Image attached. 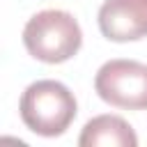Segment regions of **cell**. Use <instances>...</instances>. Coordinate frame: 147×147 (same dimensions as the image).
Masks as SVG:
<instances>
[{
  "mask_svg": "<svg viewBox=\"0 0 147 147\" xmlns=\"http://www.w3.org/2000/svg\"><path fill=\"white\" fill-rule=\"evenodd\" d=\"M18 113L32 133L55 138L71 126L78 113V103L74 92L60 80H37L21 94Z\"/></svg>",
  "mask_w": 147,
  "mask_h": 147,
  "instance_id": "cell-1",
  "label": "cell"
},
{
  "mask_svg": "<svg viewBox=\"0 0 147 147\" xmlns=\"http://www.w3.org/2000/svg\"><path fill=\"white\" fill-rule=\"evenodd\" d=\"M23 44L34 60L46 64H60L71 60L80 51L83 30L69 11L44 9L25 23Z\"/></svg>",
  "mask_w": 147,
  "mask_h": 147,
  "instance_id": "cell-2",
  "label": "cell"
},
{
  "mask_svg": "<svg viewBox=\"0 0 147 147\" xmlns=\"http://www.w3.org/2000/svg\"><path fill=\"white\" fill-rule=\"evenodd\" d=\"M101 101L124 110H147V64L138 60H108L94 76Z\"/></svg>",
  "mask_w": 147,
  "mask_h": 147,
  "instance_id": "cell-3",
  "label": "cell"
},
{
  "mask_svg": "<svg viewBox=\"0 0 147 147\" xmlns=\"http://www.w3.org/2000/svg\"><path fill=\"white\" fill-rule=\"evenodd\" d=\"M99 30L108 41L126 44L147 37V0H106L99 9Z\"/></svg>",
  "mask_w": 147,
  "mask_h": 147,
  "instance_id": "cell-4",
  "label": "cell"
},
{
  "mask_svg": "<svg viewBox=\"0 0 147 147\" xmlns=\"http://www.w3.org/2000/svg\"><path fill=\"white\" fill-rule=\"evenodd\" d=\"M80 147H138V136L131 124L117 115L92 117L78 138Z\"/></svg>",
  "mask_w": 147,
  "mask_h": 147,
  "instance_id": "cell-5",
  "label": "cell"
}]
</instances>
